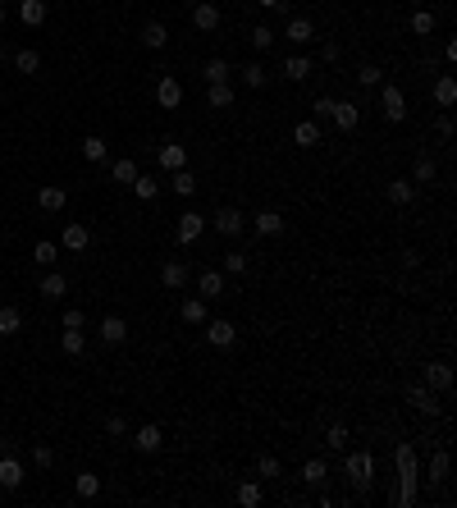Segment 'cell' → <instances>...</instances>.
Listing matches in <instances>:
<instances>
[{
	"label": "cell",
	"mask_w": 457,
	"mask_h": 508,
	"mask_svg": "<svg viewBox=\"0 0 457 508\" xmlns=\"http://www.w3.org/2000/svg\"><path fill=\"white\" fill-rule=\"evenodd\" d=\"M210 220H215V229L224 233V238H238V233L247 229V215H242L238 206H219L215 215H210Z\"/></svg>",
	"instance_id": "cell-1"
},
{
	"label": "cell",
	"mask_w": 457,
	"mask_h": 508,
	"mask_svg": "<svg viewBox=\"0 0 457 508\" xmlns=\"http://www.w3.org/2000/svg\"><path fill=\"white\" fill-rule=\"evenodd\" d=\"M206 339H210V348H233L238 330H233V320H224V316H206Z\"/></svg>",
	"instance_id": "cell-2"
},
{
	"label": "cell",
	"mask_w": 457,
	"mask_h": 508,
	"mask_svg": "<svg viewBox=\"0 0 457 508\" xmlns=\"http://www.w3.org/2000/svg\"><path fill=\"white\" fill-rule=\"evenodd\" d=\"M380 106H384V120H389V124H403L407 120V101H403V92L393 88V83L380 92Z\"/></svg>",
	"instance_id": "cell-3"
},
{
	"label": "cell",
	"mask_w": 457,
	"mask_h": 508,
	"mask_svg": "<svg viewBox=\"0 0 457 508\" xmlns=\"http://www.w3.org/2000/svg\"><path fill=\"white\" fill-rule=\"evenodd\" d=\"M192 28H197V33H215V28H219L215 0H197V5H192Z\"/></svg>",
	"instance_id": "cell-4"
},
{
	"label": "cell",
	"mask_w": 457,
	"mask_h": 508,
	"mask_svg": "<svg viewBox=\"0 0 457 508\" xmlns=\"http://www.w3.org/2000/svg\"><path fill=\"white\" fill-rule=\"evenodd\" d=\"M178 243H197V238H201V233H206V215H197V211H183V215H178Z\"/></svg>",
	"instance_id": "cell-5"
},
{
	"label": "cell",
	"mask_w": 457,
	"mask_h": 508,
	"mask_svg": "<svg viewBox=\"0 0 457 508\" xmlns=\"http://www.w3.org/2000/svg\"><path fill=\"white\" fill-rule=\"evenodd\" d=\"M348 476H352V486L357 490H366L370 486V453H348Z\"/></svg>",
	"instance_id": "cell-6"
},
{
	"label": "cell",
	"mask_w": 457,
	"mask_h": 508,
	"mask_svg": "<svg viewBox=\"0 0 457 508\" xmlns=\"http://www.w3.org/2000/svg\"><path fill=\"white\" fill-rule=\"evenodd\" d=\"M0 486L5 490H19L23 486V463L14 453H0Z\"/></svg>",
	"instance_id": "cell-7"
},
{
	"label": "cell",
	"mask_w": 457,
	"mask_h": 508,
	"mask_svg": "<svg viewBox=\"0 0 457 508\" xmlns=\"http://www.w3.org/2000/svg\"><path fill=\"white\" fill-rule=\"evenodd\" d=\"M156 101H160L165 110H178V101H183V88H178V78L165 74L160 83H156Z\"/></svg>",
	"instance_id": "cell-8"
},
{
	"label": "cell",
	"mask_w": 457,
	"mask_h": 508,
	"mask_svg": "<svg viewBox=\"0 0 457 508\" xmlns=\"http://www.w3.org/2000/svg\"><path fill=\"white\" fill-rule=\"evenodd\" d=\"M283 37H288V42H293V46H306V42H316V23H311V19H302V14H297V19H288V28H283Z\"/></svg>",
	"instance_id": "cell-9"
},
{
	"label": "cell",
	"mask_w": 457,
	"mask_h": 508,
	"mask_svg": "<svg viewBox=\"0 0 457 508\" xmlns=\"http://www.w3.org/2000/svg\"><path fill=\"white\" fill-rule=\"evenodd\" d=\"M329 120H334L343 133H357V124H361V110L352 106V101H334V115H329Z\"/></svg>",
	"instance_id": "cell-10"
},
{
	"label": "cell",
	"mask_w": 457,
	"mask_h": 508,
	"mask_svg": "<svg viewBox=\"0 0 457 508\" xmlns=\"http://www.w3.org/2000/svg\"><path fill=\"white\" fill-rule=\"evenodd\" d=\"M142 46H147V51H165V46H169V28H165L160 19H151L142 28Z\"/></svg>",
	"instance_id": "cell-11"
},
{
	"label": "cell",
	"mask_w": 457,
	"mask_h": 508,
	"mask_svg": "<svg viewBox=\"0 0 457 508\" xmlns=\"http://www.w3.org/2000/svg\"><path fill=\"white\" fill-rule=\"evenodd\" d=\"M425 389H453V366L448 362H430L425 366Z\"/></svg>",
	"instance_id": "cell-12"
},
{
	"label": "cell",
	"mask_w": 457,
	"mask_h": 508,
	"mask_svg": "<svg viewBox=\"0 0 457 508\" xmlns=\"http://www.w3.org/2000/svg\"><path fill=\"white\" fill-rule=\"evenodd\" d=\"M65 202H69V192L60 188V183H46V188L37 192V206L51 211V215H55V211H65Z\"/></svg>",
	"instance_id": "cell-13"
},
{
	"label": "cell",
	"mask_w": 457,
	"mask_h": 508,
	"mask_svg": "<svg viewBox=\"0 0 457 508\" xmlns=\"http://www.w3.org/2000/svg\"><path fill=\"white\" fill-rule=\"evenodd\" d=\"M197 293H201V298H224V275H219V270H201V275H197Z\"/></svg>",
	"instance_id": "cell-14"
},
{
	"label": "cell",
	"mask_w": 457,
	"mask_h": 508,
	"mask_svg": "<svg viewBox=\"0 0 457 508\" xmlns=\"http://www.w3.org/2000/svg\"><path fill=\"white\" fill-rule=\"evenodd\" d=\"M19 19H23V28H42L46 23V0H19Z\"/></svg>",
	"instance_id": "cell-15"
},
{
	"label": "cell",
	"mask_w": 457,
	"mask_h": 508,
	"mask_svg": "<svg viewBox=\"0 0 457 508\" xmlns=\"http://www.w3.org/2000/svg\"><path fill=\"white\" fill-rule=\"evenodd\" d=\"M160 284L178 293V288L188 284V265H183V261H165V265H160Z\"/></svg>",
	"instance_id": "cell-16"
},
{
	"label": "cell",
	"mask_w": 457,
	"mask_h": 508,
	"mask_svg": "<svg viewBox=\"0 0 457 508\" xmlns=\"http://www.w3.org/2000/svg\"><path fill=\"white\" fill-rule=\"evenodd\" d=\"M389 202H393V206H412V202H416V183H412V179H393V183H389Z\"/></svg>",
	"instance_id": "cell-17"
},
{
	"label": "cell",
	"mask_w": 457,
	"mask_h": 508,
	"mask_svg": "<svg viewBox=\"0 0 457 508\" xmlns=\"http://www.w3.org/2000/svg\"><path fill=\"white\" fill-rule=\"evenodd\" d=\"M101 339H106V343H124V339H128V320H124V316H106V320H101Z\"/></svg>",
	"instance_id": "cell-18"
},
{
	"label": "cell",
	"mask_w": 457,
	"mask_h": 508,
	"mask_svg": "<svg viewBox=\"0 0 457 508\" xmlns=\"http://www.w3.org/2000/svg\"><path fill=\"white\" fill-rule=\"evenodd\" d=\"M65 293H69V279L60 275V270H51V275L42 279V298H46V302H60Z\"/></svg>",
	"instance_id": "cell-19"
},
{
	"label": "cell",
	"mask_w": 457,
	"mask_h": 508,
	"mask_svg": "<svg viewBox=\"0 0 457 508\" xmlns=\"http://www.w3.org/2000/svg\"><path fill=\"white\" fill-rule=\"evenodd\" d=\"M133 444H138L142 453H156L165 444V435H160V426H138V435H133Z\"/></svg>",
	"instance_id": "cell-20"
},
{
	"label": "cell",
	"mask_w": 457,
	"mask_h": 508,
	"mask_svg": "<svg viewBox=\"0 0 457 508\" xmlns=\"http://www.w3.org/2000/svg\"><path fill=\"white\" fill-rule=\"evenodd\" d=\"M88 243H92V229H88V224H65V247H69V252H83Z\"/></svg>",
	"instance_id": "cell-21"
},
{
	"label": "cell",
	"mask_w": 457,
	"mask_h": 508,
	"mask_svg": "<svg viewBox=\"0 0 457 508\" xmlns=\"http://www.w3.org/2000/svg\"><path fill=\"white\" fill-rule=\"evenodd\" d=\"M74 490H78V499H97L101 495V476L97 472H78L74 476Z\"/></svg>",
	"instance_id": "cell-22"
},
{
	"label": "cell",
	"mask_w": 457,
	"mask_h": 508,
	"mask_svg": "<svg viewBox=\"0 0 457 508\" xmlns=\"http://www.w3.org/2000/svg\"><path fill=\"white\" fill-rule=\"evenodd\" d=\"M435 101L444 106V110H448V106L457 101V78H453V74H444V78L435 83Z\"/></svg>",
	"instance_id": "cell-23"
},
{
	"label": "cell",
	"mask_w": 457,
	"mask_h": 508,
	"mask_svg": "<svg viewBox=\"0 0 457 508\" xmlns=\"http://www.w3.org/2000/svg\"><path fill=\"white\" fill-rule=\"evenodd\" d=\"M407 398H412V403H416L421 412H430V417L439 412V403H435V389H421V385H412V389H407Z\"/></svg>",
	"instance_id": "cell-24"
},
{
	"label": "cell",
	"mask_w": 457,
	"mask_h": 508,
	"mask_svg": "<svg viewBox=\"0 0 457 508\" xmlns=\"http://www.w3.org/2000/svg\"><path fill=\"white\" fill-rule=\"evenodd\" d=\"M14 69H19V74H37V69H42V56H37V51H28V46H23V51H14Z\"/></svg>",
	"instance_id": "cell-25"
},
{
	"label": "cell",
	"mask_w": 457,
	"mask_h": 508,
	"mask_svg": "<svg viewBox=\"0 0 457 508\" xmlns=\"http://www.w3.org/2000/svg\"><path fill=\"white\" fill-rule=\"evenodd\" d=\"M293 142H297V147H316V142H320V124H316V120L297 124V129H293Z\"/></svg>",
	"instance_id": "cell-26"
},
{
	"label": "cell",
	"mask_w": 457,
	"mask_h": 508,
	"mask_svg": "<svg viewBox=\"0 0 457 508\" xmlns=\"http://www.w3.org/2000/svg\"><path fill=\"white\" fill-rule=\"evenodd\" d=\"M183 161H188V151H183L178 142H165V147H160V165H165V170H183Z\"/></svg>",
	"instance_id": "cell-27"
},
{
	"label": "cell",
	"mask_w": 457,
	"mask_h": 508,
	"mask_svg": "<svg viewBox=\"0 0 457 508\" xmlns=\"http://www.w3.org/2000/svg\"><path fill=\"white\" fill-rule=\"evenodd\" d=\"M256 229H261L265 238H274V233H283V215L279 211H261V215H256Z\"/></svg>",
	"instance_id": "cell-28"
},
{
	"label": "cell",
	"mask_w": 457,
	"mask_h": 508,
	"mask_svg": "<svg viewBox=\"0 0 457 508\" xmlns=\"http://www.w3.org/2000/svg\"><path fill=\"white\" fill-rule=\"evenodd\" d=\"M302 481H306V486H325V481H329V467L320 463V458H311V463L302 467Z\"/></svg>",
	"instance_id": "cell-29"
},
{
	"label": "cell",
	"mask_w": 457,
	"mask_h": 508,
	"mask_svg": "<svg viewBox=\"0 0 457 508\" xmlns=\"http://www.w3.org/2000/svg\"><path fill=\"white\" fill-rule=\"evenodd\" d=\"M23 330V316H19V307H0V334L10 339V334H19Z\"/></svg>",
	"instance_id": "cell-30"
},
{
	"label": "cell",
	"mask_w": 457,
	"mask_h": 508,
	"mask_svg": "<svg viewBox=\"0 0 457 508\" xmlns=\"http://www.w3.org/2000/svg\"><path fill=\"white\" fill-rule=\"evenodd\" d=\"M183 320L188 325H206V298H188L183 302Z\"/></svg>",
	"instance_id": "cell-31"
},
{
	"label": "cell",
	"mask_w": 457,
	"mask_h": 508,
	"mask_svg": "<svg viewBox=\"0 0 457 508\" xmlns=\"http://www.w3.org/2000/svg\"><path fill=\"white\" fill-rule=\"evenodd\" d=\"M283 74L293 78V83H302V78H311V60H306V56H293V60H283Z\"/></svg>",
	"instance_id": "cell-32"
},
{
	"label": "cell",
	"mask_w": 457,
	"mask_h": 508,
	"mask_svg": "<svg viewBox=\"0 0 457 508\" xmlns=\"http://www.w3.org/2000/svg\"><path fill=\"white\" fill-rule=\"evenodd\" d=\"M412 183H435V161H430V156H416V165H412Z\"/></svg>",
	"instance_id": "cell-33"
},
{
	"label": "cell",
	"mask_w": 457,
	"mask_h": 508,
	"mask_svg": "<svg viewBox=\"0 0 457 508\" xmlns=\"http://www.w3.org/2000/svg\"><path fill=\"white\" fill-rule=\"evenodd\" d=\"M33 261H37V265H55V261H60V247H55L51 238H42V243L33 247Z\"/></svg>",
	"instance_id": "cell-34"
},
{
	"label": "cell",
	"mask_w": 457,
	"mask_h": 508,
	"mask_svg": "<svg viewBox=\"0 0 457 508\" xmlns=\"http://www.w3.org/2000/svg\"><path fill=\"white\" fill-rule=\"evenodd\" d=\"M206 88H210V106H215V110L233 106V88H228V83H206Z\"/></svg>",
	"instance_id": "cell-35"
},
{
	"label": "cell",
	"mask_w": 457,
	"mask_h": 508,
	"mask_svg": "<svg viewBox=\"0 0 457 508\" xmlns=\"http://www.w3.org/2000/svg\"><path fill=\"white\" fill-rule=\"evenodd\" d=\"M238 504L242 508H256V504H261V486H256V481H242V486H238Z\"/></svg>",
	"instance_id": "cell-36"
},
{
	"label": "cell",
	"mask_w": 457,
	"mask_h": 508,
	"mask_svg": "<svg viewBox=\"0 0 457 508\" xmlns=\"http://www.w3.org/2000/svg\"><path fill=\"white\" fill-rule=\"evenodd\" d=\"M60 343H65V353H69V357H83V348H88L83 330H65V339H60Z\"/></svg>",
	"instance_id": "cell-37"
},
{
	"label": "cell",
	"mask_w": 457,
	"mask_h": 508,
	"mask_svg": "<svg viewBox=\"0 0 457 508\" xmlns=\"http://www.w3.org/2000/svg\"><path fill=\"white\" fill-rule=\"evenodd\" d=\"M251 46H256V51H270V46H274V28L256 23V28H251Z\"/></svg>",
	"instance_id": "cell-38"
},
{
	"label": "cell",
	"mask_w": 457,
	"mask_h": 508,
	"mask_svg": "<svg viewBox=\"0 0 457 508\" xmlns=\"http://www.w3.org/2000/svg\"><path fill=\"white\" fill-rule=\"evenodd\" d=\"M83 156H88V161H106V138H97V133L83 138Z\"/></svg>",
	"instance_id": "cell-39"
},
{
	"label": "cell",
	"mask_w": 457,
	"mask_h": 508,
	"mask_svg": "<svg viewBox=\"0 0 457 508\" xmlns=\"http://www.w3.org/2000/svg\"><path fill=\"white\" fill-rule=\"evenodd\" d=\"M133 179H138V161H115V183H128L133 188Z\"/></svg>",
	"instance_id": "cell-40"
},
{
	"label": "cell",
	"mask_w": 457,
	"mask_h": 508,
	"mask_svg": "<svg viewBox=\"0 0 457 508\" xmlns=\"http://www.w3.org/2000/svg\"><path fill=\"white\" fill-rule=\"evenodd\" d=\"M174 192H178V197H192V192H197V179L188 174V170H174Z\"/></svg>",
	"instance_id": "cell-41"
},
{
	"label": "cell",
	"mask_w": 457,
	"mask_h": 508,
	"mask_svg": "<svg viewBox=\"0 0 457 508\" xmlns=\"http://www.w3.org/2000/svg\"><path fill=\"white\" fill-rule=\"evenodd\" d=\"M206 83H228V60H206Z\"/></svg>",
	"instance_id": "cell-42"
},
{
	"label": "cell",
	"mask_w": 457,
	"mask_h": 508,
	"mask_svg": "<svg viewBox=\"0 0 457 508\" xmlns=\"http://www.w3.org/2000/svg\"><path fill=\"white\" fill-rule=\"evenodd\" d=\"M133 188H138L142 202H151L156 192H160V183H156V179H147V174H138V179H133Z\"/></svg>",
	"instance_id": "cell-43"
},
{
	"label": "cell",
	"mask_w": 457,
	"mask_h": 508,
	"mask_svg": "<svg viewBox=\"0 0 457 508\" xmlns=\"http://www.w3.org/2000/svg\"><path fill=\"white\" fill-rule=\"evenodd\" d=\"M256 472H261V476H270V481H274V476H279L283 467H279V458H274V453H261V458H256Z\"/></svg>",
	"instance_id": "cell-44"
},
{
	"label": "cell",
	"mask_w": 457,
	"mask_h": 508,
	"mask_svg": "<svg viewBox=\"0 0 457 508\" xmlns=\"http://www.w3.org/2000/svg\"><path fill=\"white\" fill-rule=\"evenodd\" d=\"M430 28H435V14H430V10H416V14H412V33H421V37H425Z\"/></svg>",
	"instance_id": "cell-45"
},
{
	"label": "cell",
	"mask_w": 457,
	"mask_h": 508,
	"mask_svg": "<svg viewBox=\"0 0 457 508\" xmlns=\"http://www.w3.org/2000/svg\"><path fill=\"white\" fill-rule=\"evenodd\" d=\"M357 78H361V83H366V88H380L384 69H380V65H361V69H357Z\"/></svg>",
	"instance_id": "cell-46"
},
{
	"label": "cell",
	"mask_w": 457,
	"mask_h": 508,
	"mask_svg": "<svg viewBox=\"0 0 457 508\" xmlns=\"http://www.w3.org/2000/svg\"><path fill=\"white\" fill-rule=\"evenodd\" d=\"M224 270L228 275H242L247 270V252H224Z\"/></svg>",
	"instance_id": "cell-47"
},
{
	"label": "cell",
	"mask_w": 457,
	"mask_h": 508,
	"mask_svg": "<svg viewBox=\"0 0 457 508\" xmlns=\"http://www.w3.org/2000/svg\"><path fill=\"white\" fill-rule=\"evenodd\" d=\"M444 476H448V453L439 449L435 458H430V481H444Z\"/></svg>",
	"instance_id": "cell-48"
},
{
	"label": "cell",
	"mask_w": 457,
	"mask_h": 508,
	"mask_svg": "<svg viewBox=\"0 0 457 508\" xmlns=\"http://www.w3.org/2000/svg\"><path fill=\"white\" fill-rule=\"evenodd\" d=\"M325 444H329V449H348V426H329Z\"/></svg>",
	"instance_id": "cell-49"
},
{
	"label": "cell",
	"mask_w": 457,
	"mask_h": 508,
	"mask_svg": "<svg viewBox=\"0 0 457 508\" xmlns=\"http://www.w3.org/2000/svg\"><path fill=\"white\" fill-rule=\"evenodd\" d=\"M242 78H247V88H265V69L261 65H247V69H242Z\"/></svg>",
	"instance_id": "cell-50"
},
{
	"label": "cell",
	"mask_w": 457,
	"mask_h": 508,
	"mask_svg": "<svg viewBox=\"0 0 457 508\" xmlns=\"http://www.w3.org/2000/svg\"><path fill=\"white\" fill-rule=\"evenodd\" d=\"M435 129H439V138H453V133H457V120H453V115H439V124H435Z\"/></svg>",
	"instance_id": "cell-51"
},
{
	"label": "cell",
	"mask_w": 457,
	"mask_h": 508,
	"mask_svg": "<svg viewBox=\"0 0 457 508\" xmlns=\"http://www.w3.org/2000/svg\"><path fill=\"white\" fill-rule=\"evenodd\" d=\"M83 320H88L83 311H78V307H69V311H65V330H83Z\"/></svg>",
	"instance_id": "cell-52"
},
{
	"label": "cell",
	"mask_w": 457,
	"mask_h": 508,
	"mask_svg": "<svg viewBox=\"0 0 457 508\" xmlns=\"http://www.w3.org/2000/svg\"><path fill=\"white\" fill-rule=\"evenodd\" d=\"M33 463H37V467H51V463H55V453L46 449V444H37V449H33Z\"/></svg>",
	"instance_id": "cell-53"
},
{
	"label": "cell",
	"mask_w": 457,
	"mask_h": 508,
	"mask_svg": "<svg viewBox=\"0 0 457 508\" xmlns=\"http://www.w3.org/2000/svg\"><path fill=\"white\" fill-rule=\"evenodd\" d=\"M334 115V97H316V120H329Z\"/></svg>",
	"instance_id": "cell-54"
},
{
	"label": "cell",
	"mask_w": 457,
	"mask_h": 508,
	"mask_svg": "<svg viewBox=\"0 0 457 508\" xmlns=\"http://www.w3.org/2000/svg\"><path fill=\"white\" fill-rule=\"evenodd\" d=\"M320 56H325V65H334V60L343 56V46H338V42H325V46H320Z\"/></svg>",
	"instance_id": "cell-55"
},
{
	"label": "cell",
	"mask_w": 457,
	"mask_h": 508,
	"mask_svg": "<svg viewBox=\"0 0 457 508\" xmlns=\"http://www.w3.org/2000/svg\"><path fill=\"white\" fill-rule=\"evenodd\" d=\"M106 431L110 435H124V431H128V421H124V417H106Z\"/></svg>",
	"instance_id": "cell-56"
},
{
	"label": "cell",
	"mask_w": 457,
	"mask_h": 508,
	"mask_svg": "<svg viewBox=\"0 0 457 508\" xmlns=\"http://www.w3.org/2000/svg\"><path fill=\"white\" fill-rule=\"evenodd\" d=\"M261 10H283V0H256Z\"/></svg>",
	"instance_id": "cell-57"
},
{
	"label": "cell",
	"mask_w": 457,
	"mask_h": 508,
	"mask_svg": "<svg viewBox=\"0 0 457 508\" xmlns=\"http://www.w3.org/2000/svg\"><path fill=\"white\" fill-rule=\"evenodd\" d=\"M0 28H5V5H0Z\"/></svg>",
	"instance_id": "cell-58"
},
{
	"label": "cell",
	"mask_w": 457,
	"mask_h": 508,
	"mask_svg": "<svg viewBox=\"0 0 457 508\" xmlns=\"http://www.w3.org/2000/svg\"><path fill=\"white\" fill-rule=\"evenodd\" d=\"M188 5H197V0H188Z\"/></svg>",
	"instance_id": "cell-59"
}]
</instances>
